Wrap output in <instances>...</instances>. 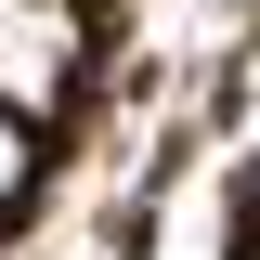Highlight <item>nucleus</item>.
<instances>
[{
  "label": "nucleus",
  "mask_w": 260,
  "mask_h": 260,
  "mask_svg": "<svg viewBox=\"0 0 260 260\" xmlns=\"http://www.w3.org/2000/svg\"><path fill=\"white\" fill-rule=\"evenodd\" d=\"M65 78H78V13H65V0H0V104L26 117Z\"/></svg>",
  "instance_id": "obj_1"
},
{
  "label": "nucleus",
  "mask_w": 260,
  "mask_h": 260,
  "mask_svg": "<svg viewBox=\"0 0 260 260\" xmlns=\"http://www.w3.org/2000/svg\"><path fill=\"white\" fill-rule=\"evenodd\" d=\"M13 182H26V117L0 104V208H13Z\"/></svg>",
  "instance_id": "obj_2"
}]
</instances>
